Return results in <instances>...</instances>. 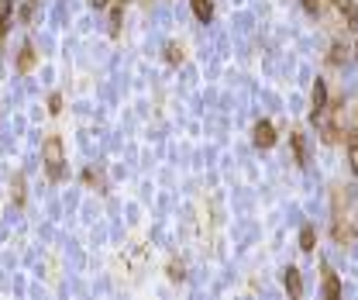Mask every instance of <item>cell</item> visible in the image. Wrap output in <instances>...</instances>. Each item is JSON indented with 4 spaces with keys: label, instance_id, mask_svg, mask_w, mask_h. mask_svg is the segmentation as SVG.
I'll use <instances>...</instances> for the list:
<instances>
[{
    "label": "cell",
    "instance_id": "1",
    "mask_svg": "<svg viewBox=\"0 0 358 300\" xmlns=\"http://www.w3.org/2000/svg\"><path fill=\"white\" fill-rule=\"evenodd\" d=\"M42 159H45V169H49V176L52 180H59L62 176V162H66V152H62V138H45V145H42Z\"/></svg>",
    "mask_w": 358,
    "mask_h": 300
},
{
    "label": "cell",
    "instance_id": "2",
    "mask_svg": "<svg viewBox=\"0 0 358 300\" xmlns=\"http://www.w3.org/2000/svg\"><path fill=\"white\" fill-rule=\"evenodd\" d=\"M252 138H255L259 149H272V145H275V124H272V121H259L255 131H252Z\"/></svg>",
    "mask_w": 358,
    "mask_h": 300
},
{
    "label": "cell",
    "instance_id": "3",
    "mask_svg": "<svg viewBox=\"0 0 358 300\" xmlns=\"http://www.w3.org/2000/svg\"><path fill=\"white\" fill-rule=\"evenodd\" d=\"M282 287L289 290V297H300V294H303V280H300V269H296V266H289V269L282 273Z\"/></svg>",
    "mask_w": 358,
    "mask_h": 300
},
{
    "label": "cell",
    "instance_id": "4",
    "mask_svg": "<svg viewBox=\"0 0 358 300\" xmlns=\"http://www.w3.org/2000/svg\"><path fill=\"white\" fill-rule=\"evenodd\" d=\"M321 110H327V83L324 80L314 83V114H321Z\"/></svg>",
    "mask_w": 358,
    "mask_h": 300
},
{
    "label": "cell",
    "instance_id": "5",
    "mask_svg": "<svg viewBox=\"0 0 358 300\" xmlns=\"http://www.w3.org/2000/svg\"><path fill=\"white\" fill-rule=\"evenodd\" d=\"M289 145H293V156H296V162L303 166V162H307V138H303L300 131H293V135H289Z\"/></svg>",
    "mask_w": 358,
    "mask_h": 300
},
{
    "label": "cell",
    "instance_id": "6",
    "mask_svg": "<svg viewBox=\"0 0 358 300\" xmlns=\"http://www.w3.org/2000/svg\"><path fill=\"white\" fill-rule=\"evenodd\" d=\"M314 245H317V231H314V224H303V228H300V249H303V252H314Z\"/></svg>",
    "mask_w": 358,
    "mask_h": 300
},
{
    "label": "cell",
    "instance_id": "7",
    "mask_svg": "<svg viewBox=\"0 0 358 300\" xmlns=\"http://www.w3.org/2000/svg\"><path fill=\"white\" fill-rule=\"evenodd\" d=\"M189 3H193V14H196L203 24L214 17V3H210V0H189Z\"/></svg>",
    "mask_w": 358,
    "mask_h": 300
},
{
    "label": "cell",
    "instance_id": "8",
    "mask_svg": "<svg viewBox=\"0 0 358 300\" xmlns=\"http://www.w3.org/2000/svg\"><path fill=\"white\" fill-rule=\"evenodd\" d=\"M324 297H331V300L341 297V280H338L334 273H327V276H324Z\"/></svg>",
    "mask_w": 358,
    "mask_h": 300
},
{
    "label": "cell",
    "instance_id": "9",
    "mask_svg": "<svg viewBox=\"0 0 358 300\" xmlns=\"http://www.w3.org/2000/svg\"><path fill=\"white\" fill-rule=\"evenodd\" d=\"M345 149H348V166H352V173L358 176V135L345 138Z\"/></svg>",
    "mask_w": 358,
    "mask_h": 300
},
{
    "label": "cell",
    "instance_id": "10",
    "mask_svg": "<svg viewBox=\"0 0 358 300\" xmlns=\"http://www.w3.org/2000/svg\"><path fill=\"white\" fill-rule=\"evenodd\" d=\"M31 66H35V49H31V45H24V49H21V56H17V69H21V73H28Z\"/></svg>",
    "mask_w": 358,
    "mask_h": 300
},
{
    "label": "cell",
    "instance_id": "11",
    "mask_svg": "<svg viewBox=\"0 0 358 300\" xmlns=\"http://www.w3.org/2000/svg\"><path fill=\"white\" fill-rule=\"evenodd\" d=\"M300 3H303L307 14H321V10H324V0H300Z\"/></svg>",
    "mask_w": 358,
    "mask_h": 300
},
{
    "label": "cell",
    "instance_id": "12",
    "mask_svg": "<svg viewBox=\"0 0 358 300\" xmlns=\"http://www.w3.org/2000/svg\"><path fill=\"white\" fill-rule=\"evenodd\" d=\"M49 110H52V114H59V110H62V97H59V94H52V97H49Z\"/></svg>",
    "mask_w": 358,
    "mask_h": 300
},
{
    "label": "cell",
    "instance_id": "13",
    "mask_svg": "<svg viewBox=\"0 0 358 300\" xmlns=\"http://www.w3.org/2000/svg\"><path fill=\"white\" fill-rule=\"evenodd\" d=\"M10 17V0H0V21Z\"/></svg>",
    "mask_w": 358,
    "mask_h": 300
},
{
    "label": "cell",
    "instance_id": "14",
    "mask_svg": "<svg viewBox=\"0 0 358 300\" xmlns=\"http://www.w3.org/2000/svg\"><path fill=\"white\" fill-rule=\"evenodd\" d=\"M166 52H169V56H166V59H169V62H179V49H176V45H169V49H166Z\"/></svg>",
    "mask_w": 358,
    "mask_h": 300
},
{
    "label": "cell",
    "instance_id": "15",
    "mask_svg": "<svg viewBox=\"0 0 358 300\" xmlns=\"http://www.w3.org/2000/svg\"><path fill=\"white\" fill-rule=\"evenodd\" d=\"M90 7H96V10H103V7H107V0H90Z\"/></svg>",
    "mask_w": 358,
    "mask_h": 300
},
{
    "label": "cell",
    "instance_id": "16",
    "mask_svg": "<svg viewBox=\"0 0 358 300\" xmlns=\"http://www.w3.org/2000/svg\"><path fill=\"white\" fill-rule=\"evenodd\" d=\"M3 24H7V21H0V38H3Z\"/></svg>",
    "mask_w": 358,
    "mask_h": 300
},
{
    "label": "cell",
    "instance_id": "17",
    "mask_svg": "<svg viewBox=\"0 0 358 300\" xmlns=\"http://www.w3.org/2000/svg\"><path fill=\"white\" fill-rule=\"evenodd\" d=\"M355 59H358V42H355Z\"/></svg>",
    "mask_w": 358,
    "mask_h": 300
}]
</instances>
